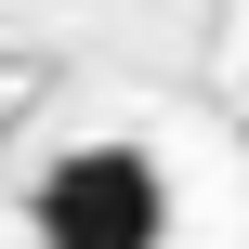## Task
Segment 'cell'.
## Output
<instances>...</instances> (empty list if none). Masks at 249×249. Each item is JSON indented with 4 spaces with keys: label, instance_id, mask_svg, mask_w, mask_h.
Returning a JSON list of instances; mask_svg holds the SVG:
<instances>
[{
    "label": "cell",
    "instance_id": "6da1fadb",
    "mask_svg": "<svg viewBox=\"0 0 249 249\" xmlns=\"http://www.w3.org/2000/svg\"><path fill=\"white\" fill-rule=\"evenodd\" d=\"M26 210H39V249H158L171 236V171L144 144H66Z\"/></svg>",
    "mask_w": 249,
    "mask_h": 249
}]
</instances>
